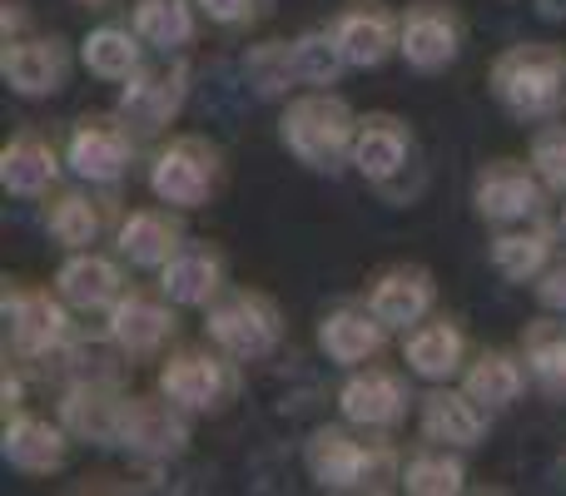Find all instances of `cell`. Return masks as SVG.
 Returning <instances> with one entry per match:
<instances>
[{
    "label": "cell",
    "mask_w": 566,
    "mask_h": 496,
    "mask_svg": "<svg viewBox=\"0 0 566 496\" xmlns=\"http://www.w3.org/2000/svg\"><path fill=\"white\" fill-rule=\"evenodd\" d=\"M303 472L318 492L368 496L392 492L402 482V452L388 432L358 428V422H328L303 437Z\"/></svg>",
    "instance_id": "cell-1"
},
{
    "label": "cell",
    "mask_w": 566,
    "mask_h": 496,
    "mask_svg": "<svg viewBox=\"0 0 566 496\" xmlns=\"http://www.w3.org/2000/svg\"><path fill=\"white\" fill-rule=\"evenodd\" d=\"M488 89L502 105V115L522 119V125L557 119V109L566 105V45L517 40V45L497 50V60L488 65Z\"/></svg>",
    "instance_id": "cell-2"
},
{
    "label": "cell",
    "mask_w": 566,
    "mask_h": 496,
    "mask_svg": "<svg viewBox=\"0 0 566 496\" xmlns=\"http://www.w3.org/2000/svg\"><path fill=\"white\" fill-rule=\"evenodd\" d=\"M358 109L333 89H303L283 105L279 139L308 175H343L353 169V139H358Z\"/></svg>",
    "instance_id": "cell-3"
},
{
    "label": "cell",
    "mask_w": 566,
    "mask_h": 496,
    "mask_svg": "<svg viewBox=\"0 0 566 496\" xmlns=\"http://www.w3.org/2000/svg\"><path fill=\"white\" fill-rule=\"evenodd\" d=\"M145 184L155 199L195 214V209H209L224 194L229 159L209 135H165L155 145V155H149Z\"/></svg>",
    "instance_id": "cell-4"
},
{
    "label": "cell",
    "mask_w": 566,
    "mask_h": 496,
    "mask_svg": "<svg viewBox=\"0 0 566 496\" xmlns=\"http://www.w3.org/2000/svg\"><path fill=\"white\" fill-rule=\"evenodd\" d=\"M159 392L175 408H185L189 418H219L244 392V362L219 342H209V348L189 342V348H175L159 362Z\"/></svg>",
    "instance_id": "cell-5"
},
{
    "label": "cell",
    "mask_w": 566,
    "mask_h": 496,
    "mask_svg": "<svg viewBox=\"0 0 566 496\" xmlns=\"http://www.w3.org/2000/svg\"><path fill=\"white\" fill-rule=\"evenodd\" d=\"M0 323H6V348L20 352L25 362L55 358V352L70 348V338H75V308L65 303V293H60L55 283L6 278Z\"/></svg>",
    "instance_id": "cell-6"
},
{
    "label": "cell",
    "mask_w": 566,
    "mask_h": 496,
    "mask_svg": "<svg viewBox=\"0 0 566 496\" xmlns=\"http://www.w3.org/2000/svg\"><path fill=\"white\" fill-rule=\"evenodd\" d=\"M289 318H283L279 298L254 283H229L214 303L205 308V338L234 352L239 362H259L283 342Z\"/></svg>",
    "instance_id": "cell-7"
},
{
    "label": "cell",
    "mask_w": 566,
    "mask_h": 496,
    "mask_svg": "<svg viewBox=\"0 0 566 496\" xmlns=\"http://www.w3.org/2000/svg\"><path fill=\"white\" fill-rule=\"evenodd\" d=\"M139 139L145 129L125 109H90L75 115L65 129V165L75 179L90 184H125L129 169L139 165Z\"/></svg>",
    "instance_id": "cell-8"
},
{
    "label": "cell",
    "mask_w": 566,
    "mask_h": 496,
    "mask_svg": "<svg viewBox=\"0 0 566 496\" xmlns=\"http://www.w3.org/2000/svg\"><path fill=\"white\" fill-rule=\"evenodd\" d=\"M119 184H90V179H75V184H60L55 194L45 199V224L50 244H60L65 253L75 249H99L105 239L119 234L129 209H119Z\"/></svg>",
    "instance_id": "cell-9"
},
{
    "label": "cell",
    "mask_w": 566,
    "mask_h": 496,
    "mask_svg": "<svg viewBox=\"0 0 566 496\" xmlns=\"http://www.w3.org/2000/svg\"><path fill=\"white\" fill-rule=\"evenodd\" d=\"M547 179L537 175L532 159H488L472 179V214L482 219L488 229H507V224H527V219L547 214Z\"/></svg>",
    "instance_id": "cell-10"
},
{
    "label": "cell",
    "mask_w": 566,
    "mask_h": 496,
    "mask_svg": "<svg viewBox=\"0 0 566 496\" xmlns=\"http://www.w3.org/2000/svg\"><path fill=\"white\" fill-rule=\"evenodd\" d=\"M468 50V15L452 0H412L402 6L398 60L412 75H442Z\"/></svg>",
    "instance_id": "cell-11"
},
{
    "label": "cell",
    "mask_w": 566,
    "mask_h": 496,
    "mask_svg": "<svg viewBox=\"0 0 566 496\" xmlns=\"http://www.w3.org/2000/svg\"><path fill=\"white\" fill-rule=\"evenodd\" d=\"M418 129H412V119L392 115V109H373V115L358 119V139H353V175L363 179V184L382 189V194H392V189H402V179L418 169Z\"/></svg>",
    "instance_id": "cell-12"
},
{
    "label": "cell",
    "mask_w": 566,
    "mask_h": 496,
    "mask_svg": "<svg viewBox=\"0 0 566 496\" xmlns=\"http://www.w3.org/2000/svg\"><path fill=\"white\" fill-rule=\"evenodd\" d=\"M189 80H195V70L185 55H155L129 80H119L115 109H125L145 135H165L189 105Z\"/></svg>",
    "instance_id": "cell-13"
},
{
    "label": "cell",
    "mask_w": 566,
    "mask_h": 496,
    "mask_svg": "<svg viewBox=\"0 0 566 496\" xmlns=\"http://www.w3.org/2000/svg\"><path fill=\"white\" fill-rule=\"evenodd\" d=\"M412 402V372L408 368H392V362H363V368H348L338 388V412L358 428H373V432H392L408 422Z\"/></svg>",
    "instance_id": "cell-14"
},
{
    "label": "cell",
    "mask_w": 566,
    "mask_h": 496,
    "mask_svg": "<svg viewBox=\"0 0 566 496\" xmlns=\"http://www.w3.org/2000/svg\"><path fill=\"white\" fill-rule=\"evenodd\" d=\"M0 75H6L10 95L20 99H55L75 75V45L55 30H30L20 40L0 45Z\"/></svg>",
    "instance_id": "cell-15"
},
{
    "label": "cell",
    "mask_w": 566,
    "mask_h": 496,
    "mask_svg": "<svg viewBox=\"0 0 566 496\" xmlns=\"http://www.w3.org/2000/svg\"><path fill=\"white\" fill-rule=\"evenodd\" d=\"M105 338L129 358H149V352L169 348L179 338V303L165 288H135L129 283L125 298L105 313Z\"/></svg>",
    "instance_id": "cell-16"
},
{
    "label": "cell",
    "mask_w": 566,
    "mask_h": 496,
    "mask_svg": "<svg viewBox=\"0 0 566 496\" xmlns=\"http://www.w3.org/2000/svg\"><path fill=\"white\" fill-rule=\"evenodd\" d=\"M363 303H368L392 333H408V328H418L422 318L438 313V273L418 258L382 263L368 278V288H363Z\"/></svg>",
    "instance_id": "cell-17"
},
{
    "label": "cell",
    "mask_w": 566,
    "mask_h": 496,
    "mask_svg": "<svg viewBox=\"0 0 566 496\" xmlns=\"http://www.w3.org/2000/svg\"><path fill=\"white\" fill-rule=\"evenodd\" d=\"M497 412L482 408L468 388H452V382H428V392L418 398V432L422 442H438V447H458V452H478L492 432Z\"/></svg>",
    "instance_id": "cell-18"
},
{
    "label": "cell",
    "mask_w": 566,
    "mask_h": 496,
    "mask_svg": "<svg viewBox=\"0 0 566 496\" xmlns=\"http://www.w3.org/2000/svg\"><path fill=\"white\" fill-rule=\"evenodd\" d=\"M65 169V149H55V139L40 125H15L0 149V184L10 199H25V204L55 194Z\"/></svg>",
    "instance_id": "cell-19"
},
{
    "label": "cell",
    "mask_w": 566,
    "mask_h": 496,
    "mask_svg": "<svg viewBox=\"0 0 566 496\" xmlns=\"http://www.w3.org/2000/svg\"><path fill=\"white\" fill-rule=\"evenodd\" d=\"M333 40H338L348 70H382L398 55V35H402V10L382 6V0H353L338 15L328 20Z\"/></svg>",
    "instance_id": "cell-20"
},
{
    "label": "cell",
    "mask_w": 566,
    "mask_h": 496,
    "mask_svg": "<svg viewBox=\"0 0 566 496\" xmlns=\"http://www.w3.org/2000/svg\"><path fill=\"white\" fill-rule=\"evenodd\" d=\"M189 244V224H185V209L175 204H139L125 214L119 234L109 239V249L129 263V268H145V273H159L179 249Z\"/></svg>",
    "instance_id": "cell-21"
},
{
    "label": "cell",
    "mask_w": 566,
    "mask_h": 496,
    "mask_svg": "<svg viewBox=\"0 0 566 496\" xmlns=\"http://www.w3.org/2000/svg\"><path fill=\"white\" fill-rule=\"evenodd\" d=\"M70 428L65 422H50L40 412H10L6 432H0V457H6L10 472L20 477H55L70 462Z\"/></svg>",
    "instance_id": "cell-22"
},
{
    "label": "cell",
    "mask_w": 566,
    "mask_h": 496,
    "mask_svg": "<svg viewBox=\"0 0 566 496\" xmlns=\"http://www.w3.org/2000/svg\"><path fill=\"white\" fill-rule=\"evenodd\" d=\"M468 358H472L468 328L452 313H432L418 328L402 333V362H408V372L418 382H458Z\"/></svg>",
    "instance_id": "cell-23"
},
{
    "label": "cell",
    "mask_w": 566,
    "mask_h": 496,
    "mask_svg": "<svg viewBox=\"0 0 566 496\" xmlns=\"http://www.w3.org/2000/svg\"><path fill=\"white\" fill-rule=\"evenodd\" d=\"M50 283L65 293V303L75 313H109L129 288V263L119 253L75 249V253H65V263L55 268Z\"/></svg>",
    "instance_id": "cell-24"
},
{
    "label": "cell",
    "mask_w": 566,
    "mask_h": 496,
    "mask_svg": "<svg viewBox=\"0 0 566 496\" xmlns=\"http://www.w3.org/2000/svg\"><path fill=\"white\" fill-rule=\"evenodd\" d=\"M392 342V328L368 308V303H333L318 318V348L328 362H338L343 372L363 368V362L382 358Z\"/></svg>",
    "instance_id": "cell-25"
},
{
    "label": "cell",
    "mask_w": 566,
    "mask_h": 496,
    "mask_svg": "<svg viewBox=\"0 0 566 496\" xmlns=\"http://www.w3.org/2000/svg\"><path fill=\"white\" fill-rule=\"evenodd\" d=\"M159 288H165L179 308H209V303L229 288V253L219 249L214 239H189V244L159 268Z\"/></svg>",
    "instance_id": "cell-26"
},
{
    "label": "cell",
    "mask_w": 566,
    "mask_h": 496,
    "mask_svg": "<svg viewBox=\"0 0 566 496\" xmlns=\"http://www.w3.org/2000/svg\"><path fill=\"white\" fill-rule=\"evenodd\" d=\"M557 244H562V224H552V219L542 214V219H527V224L492 229L488 263L497 268V278H507V283H537L542 268L557 258Z\"/></svg>",
    "instance_id": "cell-27"
},
{
    "label": "cell",
    "mask_w": 566,
    "mask_h": 496,
    "mask_svg": "<svg viewBox=\"0 0 566 496\" xmlns=\"http://www.w3.org/2000/svg\"><path fill=\"white\" fill-rule=\"evenodd\" d=\"M119 447L135 452L145 462H169L189 447V412L159 392V398H135L129 402L125 432H119Z\"/></svg>",
    "instance_id": "cell-28"
},
{
    "label": "cell",
    "mask_w": 566,
    "mask_h": 496,
    "mask_svg": "<svg viewBox=\"0 0 566 496\" xmlns=\"http://www.w3.org/2000/svg\"><path fill=\"white\" fill-rule=\"evenodd\" d=\"M129 402L115 382H80V388L65 392L60 402V422L70 428V437L95 442V447H119V432H125Z\"/></svg>",
    "instance_id": "cell-29"
},
{
    "label": "cell",
    "mask_w": 566,
    "mask_h": 496,
    "mask_svg": "<svg viewBox=\"0 0 566 496\" xmlns=\"http://www.w3.org/2000/svg\"><path fill=\"white\" fill-rule=\"evenodd\" d=\"M458 382L482 402V408L507 412L527 398L532 368H527V358H522V348H478Z\"/></svg>",
    "instance_id": "cell-30"
},
{
    "label": "cell",
    "mask_w": 566,
    "mask_h": 496,
    "mask_svg": "<svg viewBox=\"0 0 566 496\" xmlns=\"http://www.w3.org/2000/svg\"><path fill=\"white\" fill-rule=\"evenodd\" d=\"M145 60H149L145 35H139L135 25H119V20L95 25L85 40H80V65H85L95 80H105V85L129 80L139 65H145Z\"/></svg>",
    "instance_id": "cell-31"
},
{
    "label": "cell",
    "mask_w": 566,
    "mask_h": 496,
    "mask_svg": "<svg viewBox=\"0 0 566 496\" xmlns=\"http://www.w3.org/2000/svg\"><path fill=\"white\" fill-rule=\"evenodd\" d=\"M199 0H135L129 25L145 35V45L155 55H179L185 45H195L199 35Z\"/></svg>",
    "instance_id": "cell-32"
},
{
    "label": "cell",
    "mask_w": 566,
    "mask_h": 496,
    "mask_svg": "<svg viewBox=\"0 0 566 496\" xmlns=\"http://www.w3.org/2000/svg\"><path fill=\"white\" fill-rule=\"evenodd\" d=\"M522 358L547 398H566V313H542L522 333Z\"/></svg>",
    "instance_id": "cell-33"
},
{
    "label": "cell",
    "mask_w": 566,
    "mask_h": 496,
    "mask_svg": "<svg viewBox=\"0 0 566 496\" xmlns=\"http://www.w3.org/2000/svg\"><path fill=\"white\" fill-rule=\"evenodd\" d=\"M398 487L408 496H458V492H468V452L438 447V442L408 452V457H402Z\"/></svg>",
    "instance_id": "cell-34"
},
{
    "label": "cell",
    "mask_w": 566,
    "mask_h": 496,
    "mask_svg": "<svg viewBox=\"0 0 566 496\" xmlns=\"http://www.w3.org/2000/svg\"><path fill=\"white\" fill-rule=\"evenodd\" d=\"M289 60H293V75H298V85H308V89L338 85V75L348 70V60H343V50H338V40H333L328 25L293 35L289 40Z\"/></svg>",
    "instance_id": "cell-35"
},
{
    "label": "cell",
    "mask_w": 566,
    "mask_h": 496,
    "mask_svg": "<svg viewBox=\"0 0 566 496\" xmlns=\"http://www.w3.org/2000/svg\"><path fill=\"white\" fill-rule=\"evenodd\" d=\"M527 159L537 165V175L547 179L552 194H566V125H552V119H542V129L532 135Z\"/></svg>",
    "instance_id": "cell-36"
},
{
    "label": "cell",
    "mask_w": 566,
    "mask_h": 496,
    "mask_svg": "<svg viewBox=\"0 0 566 496\" xmlns=\"http://www.w3.org/2000/svg\"><path fill=\"white\" fill-rule=\"evenodd\" d=\"M199 10L219 30H254L274 10V0H199Z\"/></svg>",
    "instance_id": "cell-37"
},
{
    "label": "cell",
    "mask_w": 566,
    "mask_h": 496,
    "mask_svg": "<svg viewBox=\"0 0 566 496\" xmlns=\"http://www.w3.org/2000/svg\"><path fill=\"white\" fill-rule=\"evenodd\" d=\"M532 298H537L542 313H566V253L542 268V278L532 283Z\"/></svg>",
    "instance_id": "cell-38"
},
{
    "label": "cell",
    "mask_w": 566,
    "mask_h": 496,
    "mask_svg": "<svg viewBox=\"0 0 566 496\" xmlns=\"http://www.w3.org/2000/svg\"><path fill=\"white\" fill-rule=\"evenodd\" d=\"M20 368H25V358L6 348V368H0L6 372V392H0V412H6V418L25 408V378H20Z\"/></svg>",
    "instance_id": "cell-39"
},
{
    "label": "cell",
    "mask_w": 566,
    "mask_h": 496,
    "mask_svg": "<svg viewBox=\"0 0 566 496\" xmlns=\"http://www.w3.org/2000/svg\"><path fill=\"white\" fill-rule=\"evenodd\" d=\"M20 35H30V15L20 0H6V6H0V45H6V40H20Z\"/></svg>",
    "instance_id": "cell-40"
},
{
    "label": "cell",
    "mask_w": 566,
    "mask_h": 496,
    "mask_svg": "<svg viewBox=\"0 0 566 496\" xmlns=\"http://www.w3.org/2000/svg\"><path fill=\"white\" fill-rule=\"evenodd\" d=\"M537 10H542L547 20H566V6H557V0H537Z\"/></svg>",
    "instance_id": "cell-41"
},
{
    "label": "cell",
    "mask_w": 566,
    "mask_h": 496,
    "mask_svg": "<svg viewBox=\"0 0 566 496\" xmlns=\"http://www.w3.org/2000/svg\"><path fill=\"white\" fill-rule=\"evenodd\" d=\"M75 6H85V10H105V6H115V0H75Z\"/></svg>",
    "instance_id": "cell-42"
},
{
    "label": "cell",
    "mask_w": 566,
    "mask_h": 496,
    "mask_svg": "<svg viewBox=\"0 0 566 496\" xmlns=\"http://www.w3.org/2000/svg\"><path fill=\"white\" fill-rule=\"evenodd\" d=\"M557 224H562V234H566V204H562V219H557Z\"/></svg>",
    "instance_id": "cell-43"
}]
</instances>
